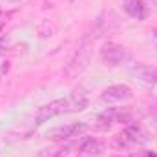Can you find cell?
Segmentation results:
<instances>
[{
  "label": "cell",
  "instance_id": "6da1fadb",
  "mask_svg": "<svg viewBox=\"0 0 157 157\" xmlns=\"http://www.w3.org/2000/svg\"><path fill=\"white\" fill-rule=\"evenodd\" d=\"M86 106H88L86 97H84V95H78V93L71 95V97H66V99H55V101H51V102L40 106L39 110H37L35 121H37V124H42V122L57 117V115H60V113L80 112V110H84Z\"/></svg>",
  "mask_w": 157,
  "mask_h": 157
},
{
  "label": "cell",
  "instance_id": "7a4b0ae2",
  "mask_svg": "<svg viewBox=\"0 0 157 157\" xmlns=\"http://www.w3.org/2000/svg\"><path fill=\"white\" fill-rule=\"evenodd\" d=\"M128 59V51L124 46H121L117 42H104L101 48V60L104 66L110 68H117L124 60Z\"/></svg>",
  "mask_w": 157,
  "mask_h": 157
},
{
  "label": "cell",
  "instance_id": "3957f363",
  "mask_svg": "<svg viewBox=\"0 0 157 157\" xmlns=\"http://www.w3.org/2000/svg\"><path fill=\"white\" fill-rule=\"evenodd\" d=\"M86 130H88L86 122H73V124H64V126L49 130L48 137L53 141H66V139H71V137H77L80 133H84Z\"/></svg>",
  "mask_w": 157,
  "mask_h": 157
},
{
  "label": "cell",
  "instance_id": "277c9868",
  "mask_svg": "<svg viewBox=\"0 0 157 157\" xmlns=\"http://www.w3.org/2000/svg\"><path fill=\"white\" fill-rule=\"evenodd\" d=\"M132 88L126 86V84H113V86H108L102 93H101V101L102 102H124V101H130L132 99Z\"/></svg>",
  "mask_w": 157,
  "mask_h": 157
},
{
  "label": "cell",
  "instance_id": "5b68a950",
  "mask_svg": "<svg viewBox=\"0 0 157 157\" xmlns=\"http://www.w3.org/2000/svg\"><path fill=\"white\" fill-rule=\"evenodd\" d=\"M88 62H90V44L84 42V44L78 48V51L75 53V57L70 60V64H68V68H66V73H68L70 77H75V75H78V73L88 66Z\"/></svg>",
  "mask_w": 157,
  "mask_h": 157
},
{
  "label": "cell",
  "instance_id": "8992f818",
  "mask_svg": "<svg viewBox=\"0 0 157 157\" xmlns=\"http://www.w3.org/2000/svg\"><path fill=\"white\" fill-rule=\"evenodd\" d=\"M104 152V144L93 137H86L78 144V157H101Z\"/></svg>",
  "mask_w": 157,
  "mask_h": 157
},
{
  "label": "cell",
  "instance_id": "52a82bcc",
  "mask_svg": "<svg viewBox=\"0 0 157 157\" xmlns=\"http://www.w3.org/2000/svg\"><path fill=\"white\" fill-rule=\"evenodd\" d=\"M122 9L135 20H144L148 15V7L143 0H122Z\"/></svg>",
  "mask_w": 157,
  "mask_h": 157
},
{
  "label": "cell",
  "instance_id": "ba28073f",
  "mask_svg": "<svg viewBox=\"0 0 157 157\" xmlns=\"http://www.w3.org/2000/svg\"><path fill=\"white\" fill-rule=\"evenodd\" d=\"M132 73L137 78H141L143 82H148V84H157V68H152L148 64H135L132 68Z\"/></svg>",
  "mask_w": 157,
  "mask_h": 157
},
{
  "label": "cell",
  "instance_id": "9c48e42d",
  "mask_svg": "<svg viewBox=\"0 0 157 157\" xmlns=\"http://www.w3.org/2000/svg\"><path fill=\"white\" fill-rule=\"evenodd\" d=\"M124 132L128 133V137H130L137 146H139V144H144V143L148 141V133H146V132H144V128H143L141 124H137V122L128 124Z\"/></svg>",
  "mask_w": 157,
  "mask_h": 157
},
{
  "label": "cell",
  "instance_id": "30bf717a",
  "mask_svg": "<svg viewBox=\"0 0 157 157\" xmlns=\"http://www.w3.org/2000/svg\"><path fill=\"white\" fill-rule=\"evenodd\" d=\"M104 117H108L112 122H132V110L130 108H108L104 113Z\"/></svg>",
  "mask_w": 157,
  "mask_h": 157
},
{
  "label": "cell",
  "instance_id": "8fae6325",
  "mask_svg": "<svg viewBox=\"0 0 157 157\" xmlns=\"http://www.w3.org/2000/svg\"><path fill=\"white\" fill-rule=\"evenodd\" d=\"M137 144L128 137V133L126 132H122V133H117L113 139H112V148H115L117 152H130V150H133Z\"/></svg>",
  "mask_w": 157,
  "mask_h": 157
},
{
  "label": "cell",
  "instance_id": "7c38bea8",
  "mask_svg": "<svg viewBox=\"0 0 157 157\" xmlns=\"http://www.w3.org/2000/svg\"><path fill=\"white\" fill-rule=\"evenodd\" d=\"M37 31H39V37L40 39H48V37H53L55 33H57V24L53 22V20H42L39 24V28H37Z\"/></svg>",
  "mask_w": 157,
  "mask_h": 157
},
{
  "label": "cell",
  "instance_id": "4fadbf2b",
  "mask_svg": "<svg viewBox=\"0 0 157 157\" xmlns=\"http://www.w3.org/2000/svg\"><path fill=\"white\" fill-rule=\"evenodd\" d=\"M6 2H9V4H18V2H22V0H6Z\"/></svg>",
  "mask_w": 157,
  "mask_h": 157
},
{
  "label": "cell",
  "instance_id": "5bb4252c",
  "mask_svg": "<svg viewBox=\"0 0 157 157\" xmlns=\"http://www.w3.org/2000/svg\"><path fill=\"white\" fill-rule=\"evenodd\" d=\"M154 42H155V48H157V31L154 33Z\"/></svg>",
  "mask_w": 157,
  "mask_h": 157
},
{
  "label": "cell",
  "instance_id": "9a60e30c",
  "mask_svg": "<svg viewBox=\"0 0 157 157\" xmlns=\"http://www.w3.org/2000/svg\"><path fill=\"white\" fill-rule=\"evenodd\" d=\"M148 157H157V154H155V152H150V154H148Z\"/></svg>",
  "mask_w": 157,
  "mask_h": 157
},
{
  "label": "cell",
  "instance_id": "2e32d148",
  "mask_svg": "<svg viewBox=\"0 0 157 157\" xmlns=\"http://www.w3.org/2000/svg\"><path fill=\"white\" fill-rule=\"evenodd\" d=\"M124 157H135V155H124Z\"/></svg>",
  "mask_w": 157,
  "mask_h": 157
}]
</instances>
